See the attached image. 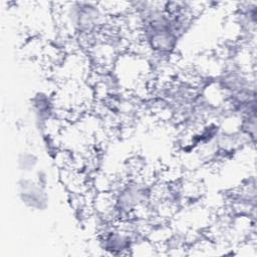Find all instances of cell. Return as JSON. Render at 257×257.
<instances>
[{
    "mask_svg": "<svg viewBox=\"0 0 257 257\" xmlns=\"http://www.w3.org/2000/svg\"><path fill=\"white\" fill-rule=\"evenodd\" d=\"M38 165V157L30 151L21 152L17 158V167L23 173L33 172Z\"/></svg>",
    "mask_w": 257,
    "mask_h": 257,
    "instance_id": "obj_3",
    "label": "cell"
},
{
    "mask_svg": "<svg viewBox=\"0 0 257 257\" xmlns=\"http://www.w3.org/2000/svg\"><path fill=\"white\" fill-rule=\"evenodd\" d=\"M55 15L67 34L78 38L99 33L108 20L100 3L88 1L60 3Z\"/></svg>",
    "mask_w": 257,
    "mask_h": 257,
    "instance_id": "obj_1",
    "label": "cell"
},
{
    "mask_svg": "<svg viewBox=\"0 0 257 257\" xmlns=\"http://www.w3.org/2000/svg\"><path fill=\"white\" fill-rule=\"evenodd\" d=\"M17 192L23 205L33 211H44L49 205V196L46 186L37 180L22 178L18 181Z\"/></svg>",
    "mask_w": 257,
    "mask_h": 257,
    "instance_id": "obj_2",
    "label": "cell"
}]
</instances>
